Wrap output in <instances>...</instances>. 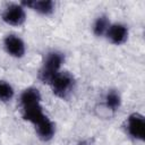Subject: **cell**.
I'll return each instance as SVG.
<instances>
[{
  "label": "cell",
  "instance_id": "4",
  "mask_svg": "<svg viewBox=\"0 0 145 145\" xmlns=\"http://www.w3.org/2000/svg\"><path fill=\"white\" fill-rule=\"evenodd\" d=\"M125 130L129 137L135 140L143 142L145 138V118L139 112L128 116L125 121Z\"/></svg>",
  "mask_w": 145,
  "mask_h": 145
},
{
  "label": "cell",
  "instance_id": "5",
  "mask_svg": "<svg viewBox=\"0 0 145 145\" xmlns=\"http://www.w3.org/2000/svg\"><path fill=\"white\" fill-rule=\"evenodd\" d=\"M1 19L10 26H22L26 20L25 8L20 3H11L2 11Z\"/></svg>",
  "mask_w": 145,
  "mask_h": 145
},
{
  "label": "cell",
  "instance_id": "12",
  "mask_svg": "<svg viewBox=\"0 0 145 145\" xmlns=\"http://www.w3.org/2000/svg\"><path fill=\"white\" fill-rule=\"evenodd\" d=\"M79 145H87V144H85V143H82V144H79Z\"/></svg>",
  "mask_w": 145,
  "mask_h": 145
},
{
  "label": "cell",
  "instance_id": "11",
  "mask_svg": "<svg viewBox=\"0 0 145 145\" xmlns=\"http://www.w3.org/2000/svg\"><path fill=\"white\" fill-rule=\"evenodd\" d=\"M15 95V89L10 83L0 79V102L7 103L12 100Z\"/></svg>",
  "mask_w": 145,
  "mask_h": 145
},
{
  "label": "cell",
  "instance_id": "6",
  "mask_svg": "<svg viewBox=\"0 0 145 145\" xmlns=\"http://www.w3.org/2000/svg\"><path fill=\"white\" fill-rule=\"evenodd\" d=\"M103 103L100 104L99 111L100 116L104 117H110L113 116L121 106V96L117 89H110L105 93Z\"/></svg>",
  "mask_w": 145,
  "mask_h": 145
},
{
  "label": "cell",
  "instance_id": "2",
  "mask_svg": "<svg viewBox=\"0 0 145 145\" xmlns=\"http://www.w3.org/2000/svg\"><path fill=\"white\" fill-rule=\"evenodd\" d=\"M48 85L57 97L67 100L76 88V79L69 71L60 70L52 77Z\"/></svg>",
  "mask_w": 145,
  "mask_h": 145
},
{
  "label": "cell",
  "instance_id": "1",
  "mask_svg": "<svg viewBox=\"0 0 145 145\" xmlns=\"http://www.w3.org/2000/svg\"><path fill=\"white\" fill-rule=\"evenodd\" d=\"M19 106L23 119L32 123L34 127L48 119V116L43 112L41 93L36 87L31 86L22 92L19 96Z\"/></svg>",
  "mask_w": 145,
  "mask_h": 145
},
{
  "label": "cell",
  "instance_id": "8",
  "mask_svg": "<svg viewBox=\"0 0 145 145\" xmlns=\"http://www.w3.org/2000/svg\"><path fill=\"white\" fill-rule=\"evenodd\" d=\"M128 35H129V31L125 24L113 23L109 26L105 37L110 43L114 45H121L128 40Z\"/></svg>",
  "mask_w": 145,
  "mask_h": 145
},
{
  "label": "cell",
  "instance_id": "7",
  "mask_svg": "<svg viewBox=\"0 0 145 145\" xmlns=\"http://www.w3.org/2000/svg\"><path fill=\"white\" fill-rule=\"evenodd\" d=\"M3 48L6 52L14 58L20 59L25 56L26 45L25 42L16 34H8L3 39Z\"/></svg>",
  "mask_w": 145,
  "mask_h": 145
},
{
  "label": "cell",
  "instance_id": "3",
  "mask_svg": "<svg viewBox=\"0 0 145 145\" xmlns=\"http://www.w3.org/2000/svg\"><path fill=\"white\" fill-rule=\"evenodd\" d=\"M65 61V54L60 51H49L42 62L41 69L39 70V79L43 84H49L52 77L61 70V66Z\"/></svg>",
  "mask_w": 145,
  "mask_h": 145
},
{
  "label": "cell",
  "instance_id": "10",
  "mask_svg": "<svg viewBox=\"0 0 145 145\" xmlns=\"http://www.w3.org/2000/svg\"><path fill=\"white\" fill-rule=\"evenodd\" d=\"M110 25H111V23H110L108 16H105V15L99 16V17L95 19V22H94V24H93V27H92L93 34H94L95 36H97V37H103V36H105V34H106V32H108Z\"/></svg>",
  "mask_w": 145,
  "mask_h": 145
},
{
  "label": "cell",
  "instance_id": "9",
  "mask_svg": "<svg viewBox=\"0 0 145 145\" xmlns=\"http://www.w3.org/2000/svg\"><path fill=\"white\" fill-rule=\"evenodd\" d=\"M20 5L25 8L28 7L36 11L40 15L49 16L54 11V2L51 0H31V1H22Z\"/></svg>",
  "mask_w": 145,
  "mask_h": 145
}]
</instances>
